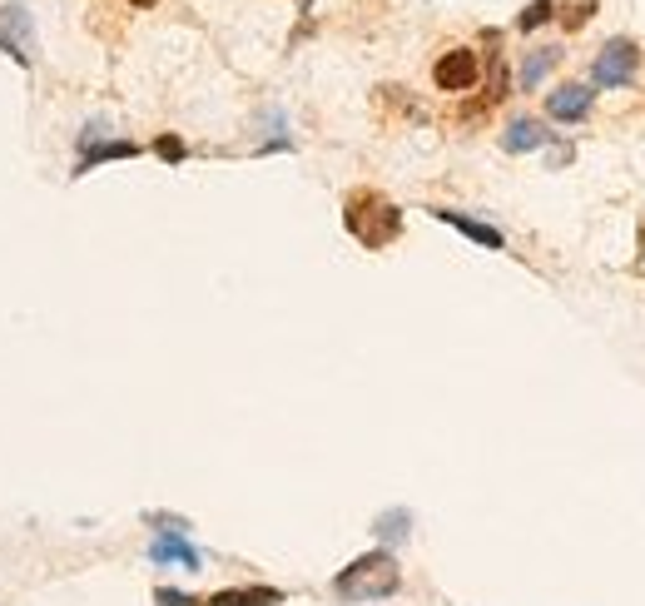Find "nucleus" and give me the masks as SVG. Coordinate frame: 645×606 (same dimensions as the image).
<instances>
[{"instance_id":"f257e3e1","label":"nucleus","mask_w":645,"mask_h":606,"mask_svg":"<svg viewBox=\"0 0 645 606\" xmlns=\"http://www.w3.org/2000/svg\"><path fill=\"white\" fill-rule=\"evenodd\" d=\"M343 229L363 244V249H387L402 234V209L378 194V189H353L343 204Z\"/></svg>"},{"instance_id":"f03ea898","label":"nucleus","mask_w":645,"mask_h":606,"mask_svg":"<svg viewBox=\"0 0 645 606\" xmlns=\"http://www.w3.org/2000/svg\"><path fill=\"white\" fill-rule=\"evenodd\" d=\"M397 587H402L397 557L383 552V547L353 557V562L333 577V597H343V602H378V597H392Z\"/></svg>"},{"instance_id":"7ed1b4c3","label":"nucleus","mask_w":645,"mask_h":606,"mask_svg":"<svg viewBox=\"0 0 645 606\" xmlns=\"http://www.w3.org/2000/svg\"><path fill=\"white\" fill-rule=\"evenodd\" d=\"M636 65H641V45H636L631 35H616V40H606L601 55L591 60V85H596V90H621V85H631Z\"/></svg>"},{"instance_id":"20e7f679","label":"nucleus","mask_w":645,"mask_h":606,"mask_svg":"<svg viewBox=\"0 0 645 606\" xmlns=\"http://www.w3.org/2000/svg\"><path fill=\"white\" fill-rule=\"evenodd\" d=\"M477 80H482V55L467 50V45L447 50V55L432 65V85H437L442 95H467V90H477Z\"/></svg>"},{"instance_id":"39448f33","label":"nucleus","mask_w":645,"mask_h":606,"mask_svg":"<svg viewBox=\"0 0 645 606\" xmlns=\"http://www.w3.org/2000/svg\"><path fill=\"white\" fill-rule=\"evenodd\" d=\"M0 50L20 65V70H30L35 65V20H30V10L25 5H0Z\"/></svg>"},{"instance_id":"423d86ee","label":"nucleus","mask_w":645,"mask_h":606,"mask_svg":"<svg viewBox=\"0 0 645 606\" xmlns=\"http://www.w3.org/2000/svg\"><path fill=\"white\" fill-rule=\"evenodd\" d=\"M591 85H561V90H551L546 95V115L551 120H561V125H576V120H586L591 115Z\"/></svg>"},{"instance_id":"0eeeda50","label":"nucleus","mask_w":645,"mask_h":606,"mask_svg":"<svg viewBox=\"0 0 645 606\" xmlns=\"http://www.w3.org/2000/svg\"><path fill=\"white\" fill-rule=\"evenodd\" d=\"M432 214H437L442 224H452L457 234H467L472 244H482V249H497V254L507 249V234H502L497 224H482V219H472V214H462V209H432Z\"/></svg>"},{"instance_id":"6e6552de","label":"nucleus","mask_w":645,"mask_h":606,"mask_svg":"<svg viewBox=\"0 0 645 606\" xmlns=\"http://www.w3.org/2000/svg\"><path fill=\"white\" fill-rule=\"evenodd\" d=\"M149 562H159V567L179 562V567H189V572H199V567H204V557H199V547H194L189 537H154Z\"/></svg>"},{"instance_id":"1a4fd4ad","label":"nucleus","mask_w":645,"mask_h":606,"mask_svg":"<svg viewBox=\"0 0 645 606\" xmlns=\"http://www.w3.org/2000/svg\"><path fill=\"white\" fill-rule=\"evenodd\" d=\"M551 135H546V125L541 120H531V115H516L512 125H507V135H502V150L507 154H531L541 150Z\"/></svg>"},{"instance_id":"9d476101","label":"nucleus","mask_w":645,"mask_h":606,"mask_svg":"<svg viewBox=\"0 0 645 606\" xmlns=\"http://www.w3.org/2000/svg\"><path fill=\"white\" fill-rule=\"evenodd\" d=\"M288 597L278 592V587H224V592H214L204 606H283Z\"/></svg>"},{"instance_id":"9b49d317","label":"nucleus","mask_w":645,"mask_h":606,"mask_svg":"<svg viewBox=\"0 0 645 606\" xmlns=\"http://www.w3.org/2000/svg\"><path fill=\"white\" fill-rule=\"evenodd\" d=\"M139 154V145L134 140H110V145H90V150L80 154V164H75V179L80 174H90L95 164H110V159H134Z\"/></svg>"},{"instance_id":"f8f14e48","label":"nucleus","mask_w":645,"mask_h":606,"mask_svg":"<svg viewBox=\"0 0 645 606\" xmlns=\"http://www.w3.org/2000/svg\"><path fill=\"white\" fill-rule=\"evenodd\" d=\"M556 60H561V50L556 45H541V50H531L526 60H521V90H536L551 70H556Z\"/></svg>"},{"instance_id":"ddd939ff","label":"nucleus","mask_w":645,"mask_h":606,"mask_svg":"<svg viewBox=\"0 0 645 606\" xmlns=\"http://www.w3.org/2000/svg\"><path fill=\"white\" fill-rule=\"evenodd\" d=\"M373 532H378V542H407V532H412V512H407V507H392V512H378Z\"/></svg>"},{"instance_id":"4468645a","label":"nucleus","mask_w":645,"mask_h":606,"mask_svg":"<svg viewBox=\"0 0 645 606\" xmlns=\"http://www.w3.org/2000/svg\"><path fill=\"white\" fill-rule=\"evenodd\" d=\"M551 15H556V5H551V0H531V5L516 15V30H526V35H531V30H541Z\"/></svg>"},{"instance_id":"2eb2a0df","label":"nucleus","mask_w":645,"mask_h":606,"mask_svg":"<svg viewBox=\"0 0 645 606\" xmlns=\"http://www.w3.org/2000/svg\"><path fill=\"white\" fill-rule=\"evenodd\" d=\"M144 527H159V537H189V522L174 512H144Z\"/></svg>"},{"instance_id":"dca6fc26","label":"nucleus","mask_w":645,"mask_h":606,"mask_svg":"<svg viewBox=\"0 0 645 606\" xmlns=\"http://www.w3.org/2000/svg\"><path fill=\"white\" fill-rule=\"evenodd\" d=\"M154 154H159L164 164H179L189 150H184V140H179V135H159V140H154Z\"/></svg>"},{"instance_id":"f3484780","label":"nucleus","mask_w":645,"mask_h":606,"mask_svg":"<svg viewBox=\"0 0 645 606\" xmlns=\"http://www.w3.org/2000/svg\"><path fill=\"white\" fill-rule=\"evenodd\" d=\"M154 606H204L194 592H179V587H159L154 592Z\"/></svg>"},{"instance_id":"a211bd4d","label":"nucleus","mask_w":645,"mask_h":606,"mask_svg":"<svg viewBox=\"0 0 645 606\" xmlns=\"http://www.w3.org/2000/svg\"><path fill=\"white\" fill-rule=\"evenodd\" d=\"M591 15H596V0H581V5H571V10H566V30H581Z\"/></svg>"},{"instance_id":"6ab92c4d","label":"nucleus","mask_w":645,"mask_h":606,"mask_svg":"<svg viewBox=\"0 0 645 606\" xmlns=\"http://www.w3.org/2000/svg\"><path fill=\"white\" fill-rule=\"evenodd\" d=\"M129 5H139V10H149V5H159V0H129Z\"/></svg>"}]
</instances>
